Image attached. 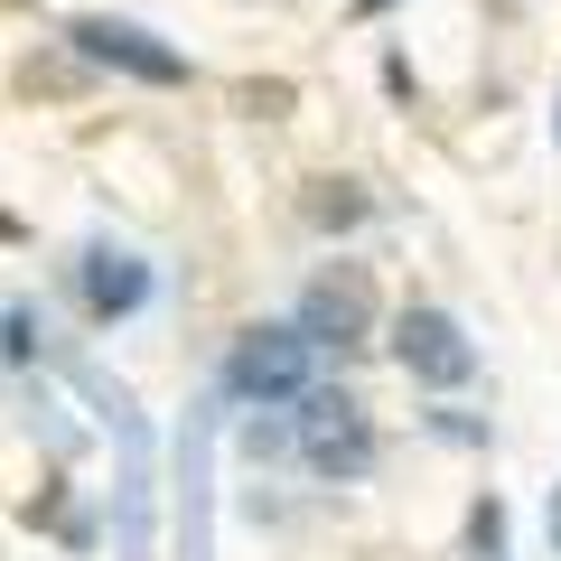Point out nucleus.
Listing matches in <instances>:
<instances>
[{
    "label": "nucleus",
    "instance_id": "obj_10",
    "mask_svg": "<svg viewBox=\"0 0 561 561\" xmlns=\"http://www.w3.org/2000/svg\"><path fill=\"white\" fill-rule=\"evenodd\" d=\"M0 243H28V216H10V206H0Z\"/></svg>",
    "mask_w": 561,
    "mask_h": 561
},
{
    "label": "nucleus",
    "instance_id": "obj_8",
    "mask_svg": "<svg viewBox=\"0 0 561 561\" xmlns=\"http://www.w3.org/2000/svg\"><path fill=\"white\" fill-rule=\"evenodd\" d=\"M309 225H319V234H356L365 225V187L356 179H319L309 187Z\"/></svg>",
    "mask_w": 561,
    "mask_h": 561
},
{
    "label": "nucleus",
    "instance_id": "obj_9",
    "mask_svg": "<svg viewBox=\"0 0 561 561\" xmlns=\"http://www.w3.org/2000/svg\"><path fill=\"white\" fill-rule=\"evenodd\" d=\"M28 524H47V534H57V542H76V552L94 542V524H84L76 505H66V486H47V496H28Z\"/></svg>",
    "mask_w": 561,
    "mask_h": 561
},
{
    "label": "nucleus",
    "instance_id": "obj_1",
    "mask_svg": "<svg viewBox=\"0 0 561 561\" xmlns=\"http://www.w3.org/2000/svg\"><path fill=\"white\" fill-rule=\"evenodd\" d=\"M309 383H319V346L290 319H253L225 346V402H243V412H290Z\"/></svg>",
    "mask_w": 561,
    "mask_h": 561
},
{
    "label": "nucleus",
    "instance_id": "obj_5",
    "mask_svg": "<svg viewBox=\"0 0 561 561\" xmlns=\"http://www.w3.org/2000/svg\"><path fill=\"white\" fill-rule=\"evenodd\" d=\"M290 328H300L319 356H356L365 337H375V290H365L356 262H337V272H319L300 290V309H290Z\"/></svg>",
    "mask_w": 561,
    "mask_h": 561
},
{
    "label": "nucleus",
    "instance_id": "obj_6",
    "mask_svg": "<svg viewBox=\"0 0 561 561\" xmlns=\"http://www.w3.org/2000/svg\"><path fill=\"white\" fill-rule=\"evenodd\" d=\"M76 300H84L94 328H122V319H140V309L160 300V272H150L131 243H84L76 253Z\"/></svg>",
    "mask_w": 561,
    "mask_h": 561
},
{
    "label": "nucleus",
    "instance_id": "obj_11",
    "mask_svg": "<svg viewBox=\"0 0 561 561\" xmlns=\"http://www.w3.org/2000/svg\"><path fill=\"white\" fill-rule=\"evenodd\" d=\"M383 10H393V0H356V20H383Z\"/></svg>",
    "mask_w": 561,
    "mask_h": 561
},
{
    "label": "nucleus",
    "instance_id": "obj_2",
    "mask_svg": "<svg viewBox=\"0 0 561 561\" xmlns=\"http://www.w3.org/2000/svg\"><path fill=\"white\" fill-rule=\"evenodd\" d=\"M66 47H76L94 76H131V84H160V94H179V84H197V66L179 57V47L160 38V28L140 20H113V10H76V20L57 28Z\"/></svg>",
    "mask_w": 561,
    "mask_h": 561
},
{
    "label": "nucleus",
    "instance_id": "obj_7",
    "mask_svg": "<svg viewBox=\"0 0 561 561\" xmlns=\"http://www.w3.org/2000/svg\"><path fill=\"white\" fill-rule=\"evenodd\" d=\"M38 356H47V319L28 300H10L0 309V365H10V375H38Z\"/></svg>",
    "mask_w": 561,
    "mask_h": 561
},
{
    "label": "nucleus",
    "instance_id": "obj_12",
    "mask_svg": "<svg viewBox=\"0 0 561 561\" xmlns=\"http://www.w3.org/2000/svg\"><path fill=\"white\" fill-rule=\"evenodd\" d=\"M552 542H561V496H552Z\"/></svg>",
    "mask_w": 561,
    "mask_h": 561
},
{
    "label": "nucleus",
    "instance_id": "obj_4",
    "mask_svg": "<svg viewBox=\"0 0 561 561\" xmlns=\"http://www.w3.org/2000/svg\"><path fill=\"white\" fill-rule=\"evenodd\" d=\"M393 365L421 383V393H468V383H478V346H468V328L449 319V309H431V300H412L393 319Z\"/></svg>",
    "mask_w": 561,
    "mask_h": 561
},
{
    "label": "nucleus",
    "instance_id": "obj_3",
    "mask_svg": "<svg viewBox=\"0 0 561 561\" xmlns=\"http://www.w3.org/2000/svg\"><path fill=\"white\" fill-rule=\"evenodd\" d=\"M290 412H300V468H309V478L356 486L365 468H375V421H365L356 393H337V383H309Z\"/></svg>",
    "mask_w": 561,
    "mask_h": 561
}]
</instances>
